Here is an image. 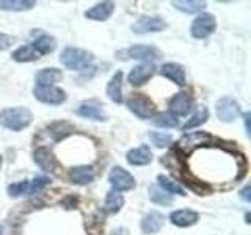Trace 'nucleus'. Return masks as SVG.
<instances>
[{"instance_id":"nucleus-1","label":"nucleus","mask_w":251,"mask_h":235,"mask_svg":"<svg viewBox=\"0 0 251 235\" xmlns=\"http://www.w3.org/2000/svg\"><path fill=\"white\" fill-rule=\"evenodd\" d=\"M33 121V115L25 107H10L0 112V125L13 132L27 129Z\"/></svg>"},{"instance_id":"nucleus-2","label":"nucleus","mask_w":251,"mask_h":235,"mask_svg":"<svg viewBox=\"0 0 251 235\" xmlns=\"http://www.w3.org/2000/svg\"><path fill=\"white\" fill-rule=\"evenodd\" d=\"M94 57L88 50L78 49V47H66L60 55L63 66L71 70H83L93 63Z\"/></svg>"},{"instance_id":"nucleus-3","label":"nucleus","mask_w":251,"mask_h":235,"mask_svg":"<svg viewBox=\"0 0 251 235\" xmlns=\"http://www.w3.org/2000/svg\"><path fill=\"white\" fill-rule=\"evenodd\" d=\"M217 118L222 122H234L240 116L242 110L237 100L232 97H220L215 104Z\"/></svg>"},{"instance_id":"nucleus-4","label":"nucleus","mask_w":251,"mask_h":235,"mask_svg":"<svg viewBox=\"0 0 251 235\" xmlns=\"http://www.w3.org/2000/svg\"><path fill=\"white\" fill-rule=\"evenodd\" d=\"M212 141V137L207 132H188L184 133L180 140L177 141V147L179 151H182L184 154H190L193 152L196 147H201L204 144H207Z\"/></svg>"},{"instance_id":"nucleus-5","label":"nucleus","mask_w":251,"mask_h":235,"mask_svg":"<svg viewBox=\"0 0 251 235\" xmlns=\"http://www.w3.org/2000/svg\"><path fill=\"white\" fill-rule=\"evenodd\" d=\"M215 28H217V21L214 16L209 13H202L192 22L190 33L196 39H204L214 33Z\"/></svg>"},{"instance_id":"nucleus-6","label":"nucleus","mask_w":251,"mask_h":235,"mask_svg":"<svg viewBox=\"0 0 251 235\" xmlns=\"http://www.w3.org/2000/svg\"><path fill=\"white\" fill-rule=\"evenodd\" d=\"M133 33H157V31H163L167 28V22H165L159 16H141L135 22L132 24Z\"/></svg>"},{"instance_id":"nucleus-7","label":"nucleus","mask_w":251,"mask_h":235,"mask_svg":"<svg viewBox=\"0 0 251 235\" xmlns=\"http://www.w3.org/2000/svg\"><path fill=\"white\" fill-rule=\"evenodd\" d=\"M33 96L36 100L47 105H60L66 100V93L57 86H39L33 88Z\"/></svg>"},{"instance_id":"nucleus-8","label":"nucleus","mask_w":251,"mask_h":235,"mask_svg":"<svg viewBox=\"0 0 251 235\" xmlns=\"http://www.w3.org/2000/svg\"><path fill=\"white\" fill-rule=\"evenodd\" d=\"M108 182L113 187L115 191H129L135 187V179L130 174L129 171L123 169L121 166H115L112 168L108 174Z\"/></svg>"},{"instance_id":"nucleus-9","label":"nucleus","mask_w":251,"mask_h":235,"mask_svg":"<svg viewBox=\"0 0 251 235\" xmlns=\"http://www.w3.org/2000/svg\"><path fill=\"white\" fill-rule=\"evenodd\" d=\"M126 105L140 119H151L155 115V107L151 100L143 96H135L126 100Z\"/></svg>"},{"instance_id":"nucleus-10","label":"nucleus","mask_w":251,"mask_h":235,"mask_svg":"<svg viewBox=\"0 0 251 235\" xmlns=\"http://www.w3.org/2000/svg\"><path fill=\"white\" fill-rule=\"evenodd\" d=\"M118 53H124V58H130V60H140V61H155L162 57V53L159 49H155L152 46H143V44H137L129 47L126 52H118ZM123 58V60H124Z\"/></svg>"},{"instance_id":"nucleus-11","label":"nucleus","mask_w":251,"mask_h":235,"mask_svg":"<svg viewBox=\"0 0 251 235\" xmlns=\"http://www.w3.org/2000/svg\"><path fill=\"white\" fill-rule=\"evenodd\" d=\"M193 107V97L188 93H177L170 100V113L175 116H185Z\"/></svg>"},{"instance_id":"nucleus-12","label":"nucleus","mask_w":251,"mask_h":235,"mask_svg":"<svg viewBox=\"0 0 251 235\" xmlns=\"http://www.w3.org/2000/svg\"><path fill=\"white\" fill-rule=\"evenodd\" d=\"M154 65L151 63H143V65H138L135 68H132V70L127 75V82L133 86H140L145 85L149 78L154 75Z\"/></svg>"},{"instance_id":"nucleus-13","label":"nucleus","mask_w":251,"mask_h":235,"mask_svg":"<svg viewBox=\"0 0 251 235\" xmlns=\"http://www.w3.org/2000/svg\"><path fill=\"white\" fill-rule=\"evenodd\" d=\"M33 160L38 164L39 168L46 172H53L55 168H57V160L52 154L50 149H47L44 146L41 147H36L35 152H33Z\"/></svg>"},{"instance_id":"nucleus-14","label":"nucleus","mask_w":251,"mask_h":235,"mask_svg":"<svg viewBox=\"0 0 251 235\" xmlns=\"http://www.w3.org/2000/svg\"><path fill=\"white\" fill-rule=\"evenodd\" d=\"M75 113L86 119H93V121H107V115L99 104L96 102H83L77 107Z\"/></svg>"},{"instance_id":"nucleus-15","label":"nucleus","mask_w":251,"mask_h":235,"mask_svg":"<svg viewBox=\"0 0 251 235\" xmlns=\"http://www.w3.org/2000/svg\"><path fill=\"white\" fill-rule=\"evenodd\" d=\"M198 219H200L198 212H195L192 209H180L173 212L170 215V221L177 227H190L198 223Z\"/></svg>"},{"instance_id":"nucleus-16","label":"nucleus","mask_w":251,"mask_h":235,"mask_svg":"<svg viewBox=\"0 0 251 235\" xmlns=\"http://www.w3.org/2000/svg\"><path fill=\"white\" fill-rule=\"evenodd\" d=\"M115 11V3L113 2H100L98 5H94L93 8L85 11V18L91 19V21H98V22H104L107 21L110 16Z\"/></svg>"},{"instance_id":"nucleus-17","label":"nucleus","mask_w":251,"mask_h":235,"mask_svg":"<svg viewBox=\"0 0 251 235\" xmlns=\"http://www.w3.org/2000/svg\"><path fill=\"white\" fill-rule=\"evenodd\" d=\"M68 179L75 185H88L94 180V169L93 166H74L68 172Z\"/></svg>"},{"instance_id":"nucleus-18","label":"nucleus","mask_w":251,"mask_h":235,"mask_svg":"<svg viewBox=\"0 0 251 235\" xmlns=\"http://www.w3.org/2000/svg\"><path fill=\"white\" fill-rule=\"evenodd\" d=\"M127 162L133 166H145L152 162V152L146 144L140 146V147H133L127 152Z\"/></svg>"},{"instance_id":"nucleus-19","label":"nucleus","mask_w":251,"mask_h":235,"mask_svg":"<svg viewBox=\"0 0 251 235\" xmlns=\"http://www.w3.org/2000/svg\"><path fill=\"white\" fill-rule=\"evenodd\" d=\"M160 74L179 86L185 85V70L182 66L177 65V63H165L160 68Z\"/></svg>"},{"instance_id":"nucleus-20","label":"nucleus","mask_w":251,"mask_h":235,"mask_svg":"<svg viewBox=\"0 0 251 235\" xmlns=\"http://www.w3.org/2000/svg\"><path fill=\"white\" fill-rule=\"evenodd\" d=\"M163 215L159 212H149L148 215L141 219V232L149 235V234H157L163 226Z\"/></svg>"},{"instance_id":"nucleus-21","label":"nucleus","mask_w":251,"mask_h":235,"mask_svg":"<svg viewBox=\"0 0 251 235\" xmlns=\"http://www.w3.org/2000/svg\"><path fill=\"white\" fill-rule=\"evenodd\" d=\"M61 78H63V72L57 68H46L36 72L35 75L36 85L39 86H53V83L60 82Z\"/></svg>"},{"instance_id":"nucleus-22","label":"nucleus","mask_w":251,"mask_h":235,"mask_svg":"<svg viewBox=\"0 0 251 235\" xmlns=\"http://www.w3.org/2000/svg\"><path fill=\"white\" fill-rule=\"evenodd\" d=\"M123 72H118L110 78V82L107 85V96L110 100H113L115 104H121L123 102Z\"/></svg>"},{"instance_id":"nucleus-23","label":"nucleus","mask_w":251,"mask_h":235,"mask_svg":"<svg viewBox=\"0 0 251 235\" xmlns=\"http://www.w3.org/2000/svg\"><path fill=\"white\" fill-rule=\"evenodd\" d=\"M39 55H47L52 53L57 47V41L50 35H39L36 39H33V43L30 44Z\"/></svg>"},{"instance_id":"nucleus-24","label":"nucleus","mask_w":251,"mask_h":235,"mask_svg":"<svg viewBox=\"0 0 251 235\" xmlns=\"http://www.w3.org/2000/svg\"><path fill=\"white\" fill-rule=\"evenodd\" d=\"M124 206V196L121 193H118L115 190L108 191L107 196H105V204H104V209L107 213L110 215H115L118 213Z\"/></svg>"},{"instance_id":"nucleus-25","label":"nucleus","mask_w":251,"mask_h":235,"mask_svg":"<svg viewBox=\"0 0 251 235\" xmlns=\"http://www.w3.org/2000/svg\"><path fill=\"white\" fill-rule=\"evenodd\" d=\"M36 3L33 0H2L0 10L5 11H27L31 10Z\"/></svg>"},{"instance_id":"nucleus-26","label":"nucleus","mask_w":251,"mask_h":235,"mask_svg":"<svg viewBox=\"0 0 251 235\" xmlns=\"http://www.w3.org/2000/svg\"><path fill=\"white\" fill-rule=\"evenodd\" d=\"M173 6L176 10L187 13V14H196L201 10H204L206 2H200V0H177V2H173Z\"/></svg>"},{"instance_id":"nucleus-27","label":"nucleus","mask_w":251,"mask_h":235,"mask_svg":"<svg viewBox=\"0 0 251 235\" xmlns=\"http://www.w3.org/2000/svg\"><path fill=\"white\" fill-rule=\"evenodd\" d=\"M41 55H39L31 46H22L18 50L13 52V60L18 63H28V61H35L38 60Z\"/></svg>"},{"instance_id":"nucleus-28","label":"nucleus","mask_w":251,"mask_h":235,"mask_svg":"<svg viewBox=\"0 0 251 235\" xmlns=\"http://www.w3.org/2000/svg\"><path fill=\"white\" fill-rule=\"evenodd\" d=\"M209 119V110L207 107L201 105L198 110H196V113L188 119L184 125H182V130H188V129H193V127H198V125L204 124Z\"/></svg>"},{"instance_id":"nucleus-29","label":"nucleus","mask_w":251,"mask_h":235,"mask_svg":"<svg viewBox=\"0 0 251 235\" xmlns=\"http://www.w3.org/2000/svg\"><path fill=\"white\" fill-rule=\"evenodd\" d=\"M157 180H159V187L162 188L163 191H167L168 194H179V196H184L185 191L184 188L180 187L176 180H173L167 176H159L157 177Z\"/></svg>"},{"instance_id":"nucleus-30","label":"nucleus","mask_w":251,"mask_h":235,"mask_svg":"<svg viewBox=\"0 0 251 235\" xmlns=\"http://www.w3.org/2000/svg\"><path fill=\"white\" fill-rule=\"evenodd\" d=\"M149 199L154 204H159V206H170L173 202V196L163 191L160 187H151L149 188Z\"/></svg>"},{"instance_id":"nucleus-31","label":"nucleus","mask_w":251,"mask_h":235,"mask_svg":"<svg viewBox=\"0 0 251 235\" xmlns=\"http://www.w3.org/2000/svg\"><path fill=\"white\" fill-rule=\"evenodd\" d=\"M154 124L157 127L173 129V127H177L179 125V119H177V116H175L173 113L165 112V113H159L157 116H154Z\"/></svg>"},{"instance_id":"nucleus-32","label":"nucleus","mask_w":251,"mask_h":235,"mask_svg":"<svg viewBox=\"0 0 251 235\" xmlns=\"http://www.w3.org/2000/svg\"><path fill=\"white\" fill-rule=\"evenodd\" d=\"M149 140L155 147H167L168 144H171L173 137L170 133H163V132H151L149 133Z\"/></svg>"},{"instance_id":"nucleus-33","label":"nucleus","mask_w":251,"mask_h":235,"mask_svg":"<svg viewBox=\"0 0 251 235\" xmlns=\"http://www.w3.org/2000/svg\"><path fill=\"white\" fill-rule=\"evenodd\" d=\"M8 194L11 198H21V196H28V180H22V182H16L8 185Z\"/></svg>"},{"instance_id":"nucleus-34","label":"nucleus","mask_w":251,"mask_h":235,"mask_svg":"<svg viewBox=\"0 0 251 235\" xmlns=\"http://www.w3.org/2000/svg\"><path fill=\"white\" fill-rule=\"evenodd\" d=\"M50 182L49 177H35L33 180H28V196L41 191L44 187H47Z\"/></svg>"},{"instance_id":"nucleus-35","label":"nucleus","mask_w":251,"mask_h":235,"mask_svg":"<svg viewBox=\"0 0 251 235\" xmlns=\"http://www.w3.org/2000/svg\"><path fill=\"white\" fill-rule=\"evenodd\" d=\"M14 41H16L14 36H10L6 33H0V52L10 49V47L14 44Z\"/></svg>"},{"instance_id":"nucleus-36","label":"nucleus","mask_w":251,"mask_h":235,"mask_svg":"<svg viewBox=\"0 0 251 235\" xmlns=\"http://www.w3.org/2000/svg\"><path fill=\"white\" fill-rule=\"evenodd\" d=\"M240 198L245 201V202H250L251 201V196H250V185H245L242 188V191H240Z\"/></svg>"},{"instance_id":"nucleus-37","label":"nucleus","mask_w":251,"mask_h":235,"mask_svg":"<svg viewBox=\"0 0 251 235\" xmlns=\"http://www.w3.org/2000/svg\"><path fill=\"white\" fill-rule=\"evenodd\" d=\"M250 118H251V115H250L248 112H247L245 115H243V119H245V130H247V135H248V137H250V132H251V130H250Z\"/></svg>"},{"instance_id":"nucleus-38","label":"nucleus","mask_w":251,"mask_h":235,"mask_svg":"<svg viewBox=\"0 0 251 235\" xmlns=\"http://www.w3.org/2000/svg\"><path fill=\"white\" fill-rule=\"evenodd\" d=\"M0 235H3V227L0 226Z\"/></svg>"},{"instance_id":"nucleus-39","label":"nucleus","mask_w":251,"mask_h":235,"mask_svg":"<svg viewBox=\"0 0 251 235\" xmlns=\"http://www.w3.org/2000/svg\"><path fill=\"white\" fill-rule=\"evenodd\" d=\"M0 169H2V155H0Z\"/></svg>"}]
</instances>
